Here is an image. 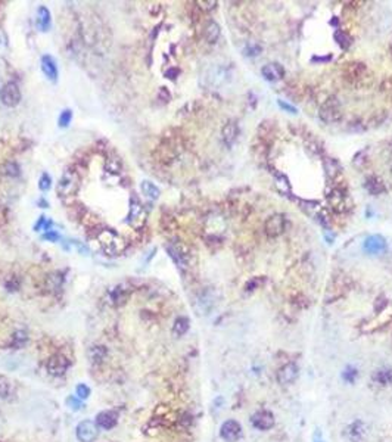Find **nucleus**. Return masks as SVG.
<instances>
[{
  "mask_svg": "<svg viewBox=\"0 0 392 442\" xmlns=\"http://www.w3.org/2000/svg\"><path fill=\"white\" fill-rule=\"evenodd\" d=\"M80 189V177H78V173L74 171V170H67L62 177H60L59 183H58V195L60 198H68V196H72L74 193H77V191Z\"/></svg>",
  "mask_w": 392,
  "mask_h": 442,
  "instance_id": "nucleus-1",
  "label": "nucleus"
},
{
  "mask_svg": "<svg viewBox=\"0 0 392 442\" xmlns=\"http://www.w3.org/2000/svg\"><path fill=\"white\" fill-rule=\"evenodd\" d=\"M21 100V90L16 83H6L0 89V102L5 107H16Z\"/></svg>",
  "mask_w": 392,
  "mask_h": 442,
  "instance_id": "nucleus-2",
  "label": "nucleus"
},
{
  "mask_svg": "<svg viewBox=\"0 0 392 442\" xmlns=\"http://www.w3.org/2000/svg\"><path fill=\"white\" fill-rule=\"evenodd\" d=\"M68 367H70V361L62 354H53L46 361V370H48L49 374H52L55 377L64 376L68 370Z\"/></svg>",
  "mask_w": 392,
  "mask_h": 442,
  "instance_id": "nucleus-3",
  "label": "nucleus"
},
{
  "mask_svg": "<svg viewBox=\"0 0 392 442\" xmlns=\"http://www.w3.org/2000/svg\"><path fill=\"white\" fill-rule=\"evenodd\" d=\"M75 435L80 442H93L97 438V426L92 420H83L77 425Z\"/></svg>",
  "mask_w": 392,
  "mask_h": 442,
  "instance_id": "nucleus-4",
  "label": "nucleus"
},
{
  "mask_svg": "<svg viewBox=\"0 0 392 442\" xmlns=\"http://www.w3.org/2000/svg\"><path fill=\"white\" fill-rule=\"evenodd\" d=\"M251 423L255 429L258 430L272 429L274 426L273 413L269 410H260V411L254 413V416L251 417Z\"/></svg>",
  "mask_w": 392,
  "mask_h": 442,
  "instance_id": "nucleus-5",
  "label": "nucleus"
},
{
  "mask_svg": "<svg viewBox=\"0 0 392 442\" xmlns=\"http://www.w3.org/2000/svg\"><path fill=\"white\" fill-rule=\"evenodd\" d=\"M220 436L226 442H236L242 436V426L236 420H227L221 425Z\"/></svg>",
  "mask_w": 392,
  "mask_h": 442,
  "instance_id": "nucleus-6",
  "label": "nucleus"
},
{
  "mask_svg": "<svg viewBox=\"0 0 392 442\" xmlns=\"http://www.w3.org/2000/svg\"><path fill=\"white\" fill-rule=\"evenodd\" d=\"M298 377V366L295 363H287L282 366L277 371V382L280 385H291L297 381Z\"/></svg>",
  "mask_w": 392,
  "mask_h": 442,
  "instance_id": "nucleus-7",
  "label": "nucleus"
},
{
  "mask_svg": "<svg viewBox=\"0 0 392 442\" xmlns=\"http://www.w3.org/2000/svg\"><path fill=\"white\" fill-rule=\"evenodd\" d=\"M283 230H285V218H283V215L274 214L265 221V233L270 238H276V236L282 235Z\"/></svg>",
  "mask_w": 392,
  "mask_h": 442,
  "instance_id": "nucleus-8",
  "label": "nucleus"
},
{
  "mask_svg": "<svg viewBox=\"0 0 392 442\" xmlns=\"http://www.w3.org/2000/svg\"><path fill=\"white\" fill-rule=\"evenodd\" d=\"M364 249L368 252V254H380L386 249V240L383 236L380 235H373V236H368L366 242H364Z\"/></svg>",
  "mask_w": 392,
  "mask_h": 442,
  "instance_id": "nucleus-9",
  "label": "nucleus"
},
{
  "mask_svg": "<svg viewBox=\"0 0 392 442\" xmlns=\"http://www.w3.org/2000/svg\"><path fill=\"white\" fill-rule=\"evenodd\" d=\"M261 74L267 81H277L283 78L285 70L280 64H267L265 67H262Z\"/></svg>",
  "mask_w": 392,
  "mask_h": 442,
  "instance_id": "nucleus-10",
  "label": "nucleus"
},
{
  "mask_svg": "<svg viewBox=\"0 0 392 442\" xmlns=\"http://www.w3.org/2000/svg\"><path fill=\"white\" fill-rule=\"evenodd\" d=\"M96 426L104 430H111L117 426V414L112 411H102L96 416Z\"/></svg>",
  "mask_w": 392,
  "mask_h": 442,
  "instance_id": "nucleus-11",
  "label": "nucleus"
},
{
  "mask_svg": "<svg viewBox=\"0 0 392 442\" xmlns=\"http://www.w3.org/2000/svg\"><path fill=\"white\" fill-rule=\"evenodd\" d=\"M42 71L50 81H56L58 80V67H56L55 59L50 55H46V56L42 58Z\"/></svg>",
  "mask_w": 392,
  "mask_h": 442,
  "instance_id": "nucleus-12",
  "label": "nucleus"
},
{
  "mask_svg": "<svg viewBox=\"0 0 392 442\" xmlns=\"http://www.w3.org/2000/svg\"><path fill=\"white\" fill-rule=\"evenodd\" d=\"M238 124H236L235 121L226 124L224 129H223V140H224V143H226L227 146H232V144L235 143L236 137H238Z\"/></svg>",
  "mask_w": 392,
  "mask_h": 442,
  "instance_id": "nucleus-13",
  "label": "nucleus"
},
{
  "mask_svg": "<svg viewBox=\"0 0 392 442\" xmlns=\"http://www.w3.org/2000/svg\"><path fill=\"white\" fill-rule=\"evenodd\" d=\"M37 27L40 31H48L50 27V12L46 6H40L37 9Z\"/></svg>",
  "mask_w": 392,
  "mask_h": 442,
  "instance_id": "nucleus-14",
  "label": "nucleus"
},
{
  "mask_svg": "<svg viewBox=\"0 0 392 442\" xmlns=\"http://www.w3.org/2000/svg\"><path fill=\"white\" fill-rule=\"evenodd\" d=\"M220 33H221V31H220V25L214 23V21H211V23H208L207 27H205L203 36H205L208 43H215V41L218 40V37H220Z\"/></svg>",
  "mask_w": 392,
  "mask_h": 442,
  "instance_id": "nucleus-15",
  "label": "nucleus"
},
{
  "mask_svg": "<svg viewBox=\"0 0 392 442\" xmlns=\"http://www.w3.org/2000/svg\"><path fill=\"white\" fill-rule=\"evenodd\" d=\"M108 351L105 347H100V345H96V347H92L89 349V359L92 363L95 364H100L105 357H107Z\"/></svg>",
  "mask_w": 392,
  "mask_h": 442,
  "instance_id": "nucleus-16",
  "label": "nucleus"
},
{
  "mask_svg": "<svg viewBox=\"0 0 392 442\" xmlns=\"http://www.w3.org/2000/svg\"><path fill=\"white\" fill-rule=\"evenodd\" d=\"M373 381L379 385H391L392 370L391 369H379L373 373Z\"/></svg>",
  "mask_w": 392,
  "mask_h": 442,
  "instance_id": "nucleus-17",
  "label": "nucleus"
},
{
  "mask_svg": "<svg viewBox=\"0 0 392 442\" xmlns=\"http://www.w3.org/2000/svg\"><path fill=\"white\" fill-rule=\"evenodd\" d=\"M143 214V206L142 203L139 202L136 198H131V202H130V214H129V221L130 223H134V221H137L139 218H140V215Z\"/></svg>",
  "mask_w": 392,
  "mask_h": 442,
  "instance_id": "nucleus-18",
  "label": "nucleus"
},
{
  "mask_svg": "<svg viewBox=\"0 0 392 442\" xmlns=\"http://www.w3.org/2000/svg\"><path fill=\"white\" fill-rule=\"evenodd\" d=\"M142 192L145 196H148L149 199H158L159 198V189L155 186L154 183H151V181H142Z\"/></svg>",
  "mask_w": 392,
  "mask_h": 442,
  "instance_id": "nucleus-19",
  "label": "nucleus"
},
{
  "mask_svg": "<svg viewBox=\"0 0 392 442\" xmlns=\"http://www.w3.org/2000/svg\"><path fill=\"white\" fill-rule=\"evenodd\" d=\"M127 297H129V292H127V290H126L122 286L115 287V289L111 292V299H112V302H114L115 305H121V304H124V302H126V299H127Z\"/></svg>",
  "mask_w": 392,
  "mask_h": 442,
  "instance_id": "nucleus-20",
  "label": "nucleus"
},
{
  "mask_svg": "<svg viewBox=\"0 0 392 442\" xmlns=\"http://www.w3.org/2000/svg\"><path fill=\"white\" fill-rule=\"evenodd\" d=\"M188 330H189V319H186V317H178L177 320L174 322L173 332L177 336H183Z\"/></svg>",
  "mask_w": 392,
  "mask_h": 442,
  "instance_id": "nucleus-21",
  "label": "nucleus"
},
{
  "mask_svg": "<svg viewBox=\"0 0 392 442\" xmlns=\"http://www.w3.org/2000/svg\"><path fill=\"white\" fill-rule=\"evenodd\" d=\"M367 191L372 193V195H380L382 192H385V187H383V183L379 181L378 179H370L367 180V184H366Z\"/></svg>",
  "mask_w": 392,
  "mask_h": 442,
  "instance_id": "nucleus-22",
  "label": "nucleus"
},
{
  "mask_svg": "<svg viewBox=\"0 0 392 442\" xmlns=\"http://www.w3.org/2000/svg\"><path fill=\"white\" fill-rule=\"evenodd\" d=\"M11 391H12V382L8 377L0 376V396L6 398L8 395L11 394Z\"/></svg>",
  "mask_w": 392,
  "mask_h": 442,
  "instance_id": "nucleus-23",
  "label": "nucleus"
},
{
  "mask_svg": "<svg viewBox=\"0 0 392 442\" xmlns=\"http://www.w3.org/2000/svg\"><path fill=\"white\" fill-rule=\"evenodd\" d=\"M71 120H72V111L71 109H65V111H62V112H60L58 124H59V127L65 129V127H68V125L71 124Z\"/></svg>",
  "mask_w": 392,
  "mask_h": 442,
  "instance_id": "nucleus-24",
  "label": "nucleus"
},
{
  "mask_svg": "<svg viewBox=\"0 0 392 442\" xmlns=\"http://www.w3.org/2000/svg\"><path fill=\"white\" fill-rule=\"evenodd\" d=\"M335 38H336L338 45L342 49H346L351 45V38L348 37V34H345L344 31H341V30H338V31L335 33Z\"/></svg>",
  "mask_w": 392,
  "mask_h": 442,
  "instance_id": "nucleus-25",
  "label": "nucleus"
},
{
  "mask_svg": "<svg viewBox=\"0 0 392 442\" xmlns=\"http://www.w3.org/2000/svg\"><path fill=\"white\" fill-rule=\"evenodd\" d=\"M75 395H77V398H80V399H87V398L90 396V388H89L87 385H84V383H80V385H77V388H75Z\"/></svg>",
  "mask_w": 392,
  "mask_h": 442,
  "instance_id": "nucleus-26",
  "label": "nucleus"
},
{
  "mask_svg": "<svg viewBox=\"0 0 392 442\" xmlns=\"http://www.w3.org/2000/svg\"><path fill=\"white\" fill-rule=\"evenodd\" d=\"M358 376V371H357V369H354V367H346L344 370V373H342V377H344V381H346L348 383H353L354 381H356V377Z\"/></svg>",
  "mask_w": 392,
  "mask_h": 442,
  "instance_id": "nucleus-27",
  "label": "nucleus"
},
{
  "mask_svg": "<svg viewBox=\"0 0 392 442\" xmlns=\"http://www.w3.org/2000/svg\"><path fill=\"white\" fill-rule=\"evenodd\" d=\"M50 186H52V179H50V176L49 174H42V177H40V180H38V187H40V191L43 192H48L49 189H50Z\"/></svg>",
  "mask_w": 392,
  "mask_h": 442,
  "instance_id": "nucleus-28",
  "label": "nucleus"
},
{
  "mask_svg": "<svg viewBox=\"0 0 392 442\" xmlns=\"http://www.w3.org/2000/svg\"><path fill=\"white\" fill-rule=\"evenodd\" d=\"M67 406L70 407L71 410H74V411H77V410L83 408V403H81V399H80V398H77V396L71 395V396H68V398H67Z\"/></svg>",
  "mask_w": 392,
  "mask_h": 442,
  "instance_id": "nucleus-29",
  "label": "nucleus"
},
{
  "mask_svg": "<svg viewBox=\"0 0 392 442\" xmlns=\"http://www.w3.org/2000/svg\"><path fill=\"white\" fill-rule=\"evenodd\" d=\"M27 339H28V338H27L25 332H16V333L13 335V347L21 348L23 345H25Z\"/></svg>",
  "mask_w": 392,
  "mask_h": 442,
  "instance_id": "nucleus-30",
  "label": "nucleus"
},
{
  "mask_svg": "<svg viewBox=\"0 0 392 442\" xmlns=\"http://www.w3.org/2000/svg\"><path fill=\"white\" fill-rule=\"evenodd\" d=\"M277 103H279V107L282 108L283 111H287V112H291V114H297L298 112L297 108L292 107L291 103H286V102H283L282 99H279V100H277Z\"/></svg>",
  "mask_w": 392,
  "mask_h": 442,
  "instance_id": "nucleus-31",
  "label": "nucleus"
},
{
  "mask_svg": "<svg viewBox=\"0 0 392 442\" xmlns=\"http://www.w3.org/2000/svg\"><path fill=\"white\" fill-rule=\"evenodd\" d=\"M6 174H9V176L15 177V176H18V174H19V168H18V165H16L15 162H11V164H8V165H6Z\"/></svg>",
  "mask_w": 392,
  "mask_h": 442,
  "instance_id": "nucleus-32",
  "label": "nucleus"
},
{
  "mask_svg": "<svg viewBox=\"0 0 392 442\" xmlns=\"http://www.w3.org/2000/svg\"><path fill=\"white\" fill-rule=\"evenodd\" d=\"M43 239L52 240V242H56V240L59 239V235H58L56 231H52V230H49V231H46V233L43 235Z\"/></svg>",
  "mask_w": 392,
  "mask_h": 442,
  "instance_id": "nucleus-33",
  "label": "nucleus"
},
{
  "mask_svg": "<svg viewBox=\"0 0 392 442\" xmlns=\"http://www.w3.org/2000/svg\"><path fill=\"white\" fill-rule=\"evenodd\" d=\"M314 442H324L323 439H321L320 432H319V430H317V432H316V435H314Z\"/></svg>",
  "mask_w": 392,
  "mask_h": 442,
  "instance_id": "nucleus-34",
  "label": "nucleus"
},
{
  "mask_svg": "<svg viewBox=\"0 0 392 442\" xmlns=\"http://www.w3.org/2000/svg\"><path fill=\"white\" fill-rule=\"evenodd\" d=\"M391 52H392V50H391Z\"/></svg>",
  "mask_w": 392,
  "mask_h": 442,
  "instance_id": "nucleus-35",
  "label": "nucleus"
}]
</instances>
